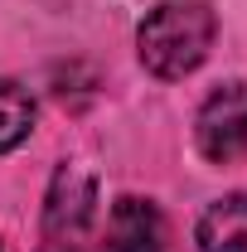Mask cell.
<instances>
[{
    "label": "cell",
    "instance_id": "cell-1",
    "mask_svg": "<svg viewBox=\"0 0 247 252\" xmlns=\"http://www.w3.org/2000/svg\"><path fill=\"white\" fill-rule=\"evenodd\" d=\"M214 34L218 20L204 0H160L155 10H146V20L136 30V54L146 63V73L175 83L209 59Z\"/></svg>",
    "mask_w": 247,
    "mask_h": 252
},
{
    "label": "cell",
    "instance_id": "cell-6",
    "mask_svg": "<svg viewBox=\"0 0 247 252\" xmlns=\"http://www.w3.org/2000/svg\"><path fill=\"white\" fill-rule=\"evenodd\" d=\"M30 131H34V97L20 83L0 78V156L15 151Z\"/></svg>",
    "mask_w": 247,
    "mask_h": 252
},
{
    "label": "cell",
    "instance_id": "cell-5",
    "mask_svg": "<svg viewBox=\"0 0 247 252\" xmlns=\"http://www.w3.org/2000/svg\"><path fill=\"white\" fill-rule=\"evenodd\" d=\"M194 238H199V252H247V194H228L209 204Z\"/></svg>",
    "mask_w": 247,
    "mask_h": 252
},
{
    "label": "cell",
    "instance_id": "cell-3",
    "mask_svg": "<svg viewBox=\"0 0 247 252\" xmlns=\"http://www.w3.org/2000/svg\"><path fill=\"white\" fill-rule=\"evenodd\" d=\"M97 214V185L83 165H59L54 185H49V204H44V228L54 248H78L93 228Z\"/></svg>",
    "mask_w": 247,
    "mask_h": 252
},
{
    "label": "cell",
    "instance_id": "cell-2",
    "mask_svg": "<svg viewBox=\"0 0 247 252\" xmlns=\"http://www.w3.org/2000/svg\"><path fill=\"white\" fill-rule=\"evenodd\" d=\"M194 146L214 165H228L247 151V83L243 78L209 93V102L194 117Z\"/></svg>",
    "mask_w": 247,
    "mask_h": 252
},
{
    "label": "cell",
    "instance_id": "cell-7",
    "mask_svg": "<svg viewBox=\"0 0 247 252\" xmlns=\"http://www.w3.org/2000/svg\"><path fill=\"white\" fill-rule=\"evenodd\" d=\"M0 252H10V248H5V243H0Z\"/></svg>",
    "mask_w": 247,
    "mask_h": 252
},
{
    "label": "cell",
    "instance_id": "cell-4",
    "mask_svg": "<svg viewBox=\"0 0 247 252\" xmlns=\"http://www.w3.org/2000/svg\"><path fill=\"white\" fill-rule=\"evenodd\" d=\"M107 252H165V219L151 199L126 194L107 214Z\"/></svg>",
    "mask_w": 247,
    "mask_h": 252
}]
</instances>
